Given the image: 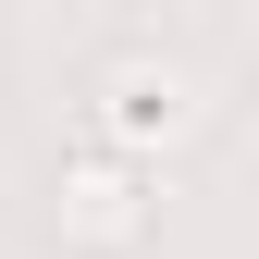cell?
I'll return each instance as SVG.
<instances>
[{
    "instance_id": "1",
    "label": "cell",
    "mask_w": 259,
    "mask_h": 259,
    "mask_svg": "<svg viewBox=\"0 0 259 259\" xmlns=\"http://www.w3.org/2000/svg\"><path fill=\"white\" fill-rule=\"evenodd\" d=\"M87 123H99V148H173V136H198V74L185 62H160V50H99L87 62Z\"/></svg>"
},
{
    "instance_id": "2",
    "label": "cell",
    "mask_w": 259,
    "mask_h": 259,
    "mask_svg": "<svg viewBox=\"0 0 259 259\" xmlns=\"http://www.w3.org/2000/svg\"><path fill=\"white\" fill-rule=\"evenodd\" d=\"M50 222H62L74 259H136V247L160 235V198H148V173H136L123 148L87 136L74 160H62V185H50Z\"/></svg>"
}]
</instances>
